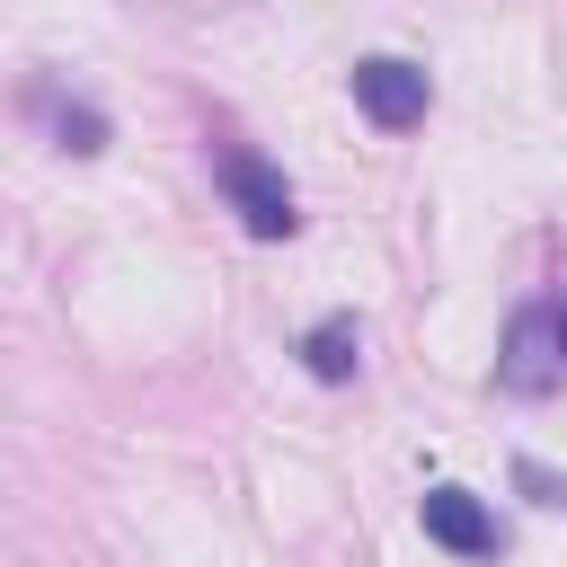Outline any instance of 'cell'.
<instances>
[{
	"instance_id": "cell-8",
	"label": "cell",
	"mask_w": 567,
	"mask_h": 567,
	"mask_svg": "<svg viewBox=\"0 0 567 567\" xmlns=\"http://www.w3.org/2000/svg\"><path fill=\"white\" fill-rule=\"evenodd\" d=\"M558 337H567V310H558Z\"/></svg>"
},
{
	"instance_id": "cell-1",
	"label": "cell",
	"mask_w": 567,
	"mask_h": 567,
	"mask_svg": "<svg viewBox=\"0 0 567 567\" xmlns=\"http://www.w3.org/2000/svg\"><path fill=\"white\" fill-rule=\"evenodd\" d=\"M213 177H221V204L239 213V230H248V239H292V230H301L292 177H284L275 159H257V151H221V159H213Z\"/></svg>"
},
{
	"instance_id": "cell-5",
	"label": "cell",
	"mask_w": 567,
	"mask_h": 567,
	"mask_svg": "<svg viewBox=\"0 0 567 567\" xmlns=\"http://www.w3.org/2000/svg\"><path fill=\"white\" fill-rule=\"evenodd\" d=\"M301 363H310V381H354V363H363V328H354V310H328V319L301 337Z\"/></svg>"
},
{
	"instance_id": "cell-4",
	"label": "cell",
	"mask_w": 567,
	"mask_h": 567,
	"mask_svg": "<svg viewBox=\"0 0 567 567\" xmlns=\"http://www.w3.org/2000/svg\"><path fill=\"white\" fill-rule=\"evenodd\" d=\"M416 523H425V540L434 549H452V558H496V514L470 496V487H425L416 496Z\"/></svg>"
},
{
	"instance_id": "cell-2",
	"label": "cell",
	"mask_w": 567,
	"mask_h": 567,
	"mask_svg": "<svg viewBox=\"0 0 567 567\" xmlns=\"http://www.w3.org/2000/svg\"><path fill=\"white\" fill-rule=\"evenodd\" d=\"M354 106H363L381 133H408V124H425L434 80H425L416 62H399V53H363V62H354Z\"/></svg>"
},
{
	"instance_id": "cell-3",
	"label": "cell",
	"mask_w": 567,
	"mask_h": 567,
	"mask_svg": "<svg viewBox=\"0 0 567 567\" xmlns=\"http://www.w3.org/2000/svg\"><path fill=\"white\" fill-rule=\"evenodd\" d=\"M558 363H567L558 310H514V328H505V354H496V390H514V399H540V390H558Z\"/></svg>"
},
{
	"instance_id": "cell-7",
	"label": "cell",
	"mask_w": 567,
	"mask_h": 567,
	"mask_svg": "<svg viewBox=\"0 0 567 567\" xmlns=\"http://www.w3.org/2000/svg\"><path fill=\"white\" fill-rule=\"evenodd\" d=\"M514 478H523V496H532V505H549V514H567V478H558V470H540V461H523Z\"/></svg>"
},
{
	"instance_id": "cell-6",
	"label": "cell",
	"mask_w": 567,
	"mask_h": 567,
	"mask_svg": "<svg viewBox=\"0 0 567 567\" xmlns=\"http://www.w3.org/2000/svg\"><path fill=\"white\" fill-rule=\"evenodd\" d=\"M53 124H62V151H106V115H97V106H80V97H71Z\"/></svg>"
}]
</instances>
